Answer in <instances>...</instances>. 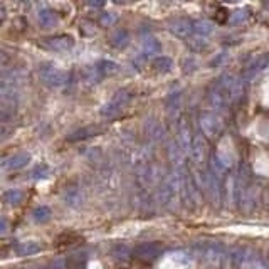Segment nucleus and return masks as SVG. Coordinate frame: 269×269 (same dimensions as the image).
Returning <instances> with one entry per match:
<instances>
[{"label": "nucleus", "mask_w": 269, "mask_h": 269, "mask_svg": "<svg viewBox=\"0 0 269 269\" xmlns=\"http://www.w3.org/2000/svg\"><path fill=\"white\" fill-rule=\"evenodd\" d=\"M39 74H41L42 81L46 82L47 86H53V88H62L64 84H67L69 81V73L59 69L56 64L53 62H44L39 67Z\"/></svg>", "instance_id": "nucleus-1"}, {"label": "nucleus", "mask_w": 269, "mask_h": 269, "mask_svg": "<svg viewBox=\"0 0 269 269\" xmlns=\"http://www.w3.org/2000/svg\"><path fill=\"white\" fill-rule=\"evenodd\" d=\"M199 254L202 261H204L207 266H222L225 258H227V251L225 246L219 242H207L199 246Z\"/></svg>", "instance_id": "nucleus-2"}, {"label": "nucleus", "mask_w": 269, "mask_h": 269, "mask_svg": "<svg viewBox=\"0 0 269 269\" xmlns=\"http://www.w3.org/2000/svg\"><path fill=\"white\" fill-rule=\"evenodd\" d=\"M199 126H200V133L207 138H217L224 130V123L222 120H220V116H217V114L212 111H205L200 114Z\"/></svg>", "instance_id": "nucleus-3"}, {"label": "nucleus", "mask_w": 269, "mask_h": 269, "mask_svg": "<svg viewBox=\"0 0 269 269\" xmlns=\"http://www.w3.org/2000/svg\"><path fill=\"white\" fill-rule=\"evenodd\" d=\"M130 100H132V93H130L128 89L116 91V93H114V96L111 98V101H109L106 106H103L101 114H103V116H106V118L116 116V114L120 113L126 105H128Z\"/></svg>", "instance_id": "nucleus-4"}, {"label": "nucleus", "mask_w": 269, "mask_h": 269, "mask_svg": "<svg viewBox=\"0 0 269 269\" xmlns=\"http://www.w3.org/2000/svg\"><path fill=\"white\" fill-rule=\"evenodd\" d=\"M180 193H182V200H184V204L187 205V207L195 209L197 205H199V185H197L195 179H193L190 173H185Z\"/></svg>", "instance_id": "nucleus-5"}, {"label": "nucleus", "mask_w": 269, "mask_h": 269, "mask_svg": "<svg viewBox=\"0 0 269 269\" xmlns=\"http://www.w3.org/2000/svg\"><path fill=\"white\" fill-rule=\"evenodd\" d=\"M209 103H211V106L215 111H224V109L229 108V96L227 93L224 91V88L220 86L219 81H215L214 84L211 86V89H209Z\"/></svg>", "instance_id": "nucleus-6"}, {"label": "nucleus", "mask_w": 269, "mask_h": 269, "mask_svg": "<svg viewBox=\"0 0 269 269\" xmlns=\"http://www.w3.org/2000/svg\"><path fill=\"white\" fill-rule=\"evenodd\" d=\"M188 155L192 157V160L195 165H202L205 161V155H207V143H205L204 134L202 133H195L192 136V145H190V152H188Z\"/></svg>", "instance_id": "nucleus-7"}, {"label": "nucleus", "mask_w": 269, "mask_h": 269, "mask_svg": "<svg viewBox=\"0 0 269 269\" xmlns=\"http://www.w3.org/2000/svg\"><path fill=\"white\" fill-rule=\"evenodd\" d=\"M42 46H46L47 49L51 51H69L71 47L74 46V39L67 34H61V35H51V37H46L42 41Z\"/></svg>", "instance_id": "nucleus-8"}, {"label": "nucleus", "mask_w": 269, "mask_h": 269, "mask_svg": "<svg viewBox=\"0 0 269 269\" xmlns=\"http://www.w3.org/2000/svg\"><path fill=\"white\" fill-rule=\"evenodd\" d=\"M168 30L180 39H187L193 32V22L187 17H177L168 22Z\"/></svg>", "instance_id": "nucleus-9"}, {"label": "nucleus", "mask_w": 269, "mask_h": 269, "mask_svg": "<svg viewBox=\"0 0 269 269\" xmlns=\"http://www.w3.org/2000/svg\"><path fill=\"white\" fill-rule=\"evenodd\" d=\"M163 252V246L160 242H143L140 246L134 247V254L138 256L140 259L145 261H152L158 258V256Z\"/></svg>", "instance_id": "nucleus-10"}, {"label": "nucleus", "mask_w": 269, "mask_h": 269, "mask_svg": "<svg viewBox=\"0 0 269 269\" xmlns=\"http://www.w3.org/2000/svg\"><path fill=\"white\" fill-rule=\"evenodd\" d=\"M269 64V59L268 56H263V57H258V59H254V61L249 64L246 69H244V73H242V76H241V79H242L244 82H247V81H252L258 74L261 73V71L264 69Z\"/></svg>", "instance_id": "nucleus-11"}, {"label": "nucleus", "mask_w": 269, "mask_h": 269, "mask_svg": "<svg viewBox=\"0 0 269 269\" xmlns=\"http://www.w3.org/2000/svg\"><path fill=\"white\" fill-rule=\"evenodd\" d=\"M242 266L244 269H269V261L256 252H249Z\"/></svg>", "instance_id": "nucleus-12"}, {"label": "nucleus", "mask_w": 269, "mask_h": 269, "mask_svg": "<svg viewBox=\"0 0 269 269\" xmlns=\"http://www.w3.org/2000/svg\"><path fill=\"white\" fill-rule=\"evenodd\" d=\"M177 143L180 145V148L184 150V153H188L190 152V145H192V134H190V130H188L187 125H180L179 128V140Z\"/></svg>", "instance_id": "nucleus-13"}, {"label": "nucleus", "mask_w": 269, "mask_h": 269, "mask_svg": "<svg viewBox=\"0 0 269 269\" xmlns=\"http://www.w3.org/2000/svg\"><path fill=\"white\" fill-rule=\"evenodd\" d=\"M57 14L54 12L53 9H49V7H46V9H42L39 12V24H41L42 27H54L57 24Z\"/></svg>", "instance_id": "nucleus-14"}, {"label": "nucleus", "mask_w": 269, "mask_h": 269, "mask_svg": "<svg viewBox=\"0 0 269 269\" xmlns=\"http://www.w3.org/2000/svg\"><path fill=\"white\" fill-rule=\"evenodd\" d=\"M184 155L185 153H184V150L180 148V145L177 143V141H172L168 146V158L177 168H180L182 163H184Z\"/></svg>", "instance_id": "nucleus-15"}, {"label": "nucleus", "mask_w": 269, "mask_h": 269, "mask_svg": "<svg viewBox=\"0 0 269 269\" xmlns=\"http://www.w3.org/2000/svg\"><path fill=\"white\" fill-rule=\"evenodd\" d=\"M128 41H130V34H128V30H125V29L113 30L111 35H109V44L114 47H125L128 44Z\"/></svg>", "instance_id": "nucleus-16"}, {"label": "nucleus", "mask_w": 269, "mask_h": 269, "mask_svg": "<svg viewBox=\"0 0 269 269\" xmlns=\"http://www.w3.org/2000/svg\"><path fill=\"white\" fill-rule=\"evenodd\" d=\"M214 30H215V27H214V24L211 21L193 22V32L197 35H200V37H207V35L214 34Z\"/></svg>", "instance_id": "nucleus-17"}, {"label": "nucleus", "mask_w": 269, "mask_h": 269, "mask_svg": "<svg viewBox=\"0 0 269 269\" xmlns=\"http://www.w3.org/2000/svg\"><path fill=\"white\" fill-rule=\"evenodd\" d=\"M152 67L155 71H158V73H168L173 67V61L167 56H158V57H153Z\"/></svg>", "instance_id": "nucleus-18"}, {"label": "nucleus", "mask_w": 269, "mask_h": 269, "mask_svg": "<svg viewBox=\"0 0 269 269\" xmlns=\"http://www.w3.org/2000/svg\"><path fill=\"white\" fill-rule=\"evenodd\" d=\"M249 17H251V12L247 9H239L232 14V17L229 19V24H231V26H242V24H246L249 21Z\"/></svg>", "instance_id": "nucleus-19"}, {"label": "nucleus", "mask_w": 269, "mask_h": 269, "mask_svg": "<svg viewBox=\"0 0 269 269\" xmlns=\"http://www.w3.org/2000/svg\"><path fill=\"white\" fill-rule=\"evenodd\" d=\"M29 163V155L27 153H21V155H15L12 157L9 161H7V168L10 170H17V168H22Z\"/></svg>", "instance_id": "nucleus-20"}, {"label": "nucleus", "mask_w": 269, "mask_h": 269, "mask_svg": "<svg viewBox=\"0 0 269 269\" xmlns=\"http://www.w3.org/2000/svg\"><path fill=\"white\" fill-rule=\"evenodd\" d=\"M96 67H98V71L101 73V76H108V74H113V73H116V71L120 69V66H118L116 62L106 61V59H103V61L98 62Z\"/></svg>", "instance_id": "nucleus-21"}, {"label": "nucleus", "mask_w": 269, "mask_h": 269, "mask_svg": "<svg viewBox=\"0 0 269 269\" xmlns=\"http://www.w3.org/2000/svg\"><path fill=\"white\" fill-rule=\"evenodd\" d=\"M249 254V251H244V249H234V251L229 252V259H231V263L234 264V266H242L244 261H246Z\"/></svg>", "instance_id": "nucleus-22"}, {"label": "nucleus", "mask_w": 269, "mask_h": 269, "mask_svg": "<svg viewBox=\"0 0 269 269\" xmlns=\"http://www.w3.org/2000/svg\"><path fill=\"white\" fill-rule=\"evenodd\" d=\"M143 51L145 54H157L158 51H160V42H158L155 37L148 35V37L143 39Z\"/></svg>", "instance_id": "nucleus-23"}, {"label": "nucleus", "mask_w": 269, "mask_h": 269, "mask_svg": "<svg viewBox=\"0 0 269 269\" xmlns=\"http://www.w3.org/2000/svg\"><path fill=\"white\" fill-rule=\"evenodd\" d=\"M113 256L118 261L125 263V261H128V258H130V247L125 246V244H118V246H114V249H113Z\"/></svg>", "instance_id": "nucleus-24"}, {"label": "nucleus", "mask_w": 269, "mask_h": 269, "mask_svg": "<svg viewBox=\"0 0 269 269\" xmlns=\"http://www.w3.org/2000/svg\"><path fill=\"white\" fill-rule=\"evenodd\" d=\"M96 133H100V130H96V128H81V130H78L76 133L71 134L69 140H82V138H89V136H93V134H96Z\"/></svg>", "instance_id": "nucleus-25"}, {"label": "nucleus", "mask_w": 269, "mask_h": 269, "mask_svg": "<svg viewBox=\"0 0 269 269\" xmlns=\"http://www.w3.org/2000/svg\"><path fill=\"white\" fill-rule=\"evenodd\" d=\"M146 133L153 138V140H160L163 136V130H161V125L158 121H153L152 125H146Z\"/></svg>", "instance_id": "nucleus-26"}, {"label": "nucleus", "mask_w": 269, "mask_h": 269, "mask_svg": "<svg viewBox=\"0 0 269 269\" xmlns=\"http://www.w3.org/2000/svg\"><path fill=\"white\" fill-rule=\"evenodd\" d=\"M32 217L37 220V222H44V220H47L51 217V212L47 207H41V209H37V211H34Z\"/></svg>", "instance_id": "nucleus-27"}, {"label": "nucleus", "mask_w": 269, "mask_h": 269, "mask_svg": "<svg viewBox=\"0 0 269 269\" xmlns=\"http://www.w3.org/2000/svg\"><path fill=\"white\" fill-rule=\"evenodd\" d=\"M188 47H190L192 51H197V53H202V51H205V47H207V44H205L204 39H190L188 41Z\"/></svg>", "instance_id": "nucleus-28"}, {"label": "nucleus", "mask_w": 269, "mask_h": 269, "mask_svg": "<svg viewBox=\"0 0 269 269\" xmlns=\"http://www.w3.org/2000/svg\"><path fill=\"white\" fill-rule=\"evenodd\" d=\"M34 252H39V246L37 244H24V246L17 247V254H34Z\"/></svg>", "instance_id": "nucleus-29"}, {"label": "nucleus", "mask_w": 269, "mask_h": 269, "mask_svg": "<svg viewBox=\"0 0 269 269\" xmlns=\"http://www.w3.org/2000/svg\"><path fill=\"white\" fill-rule=\"evenodd\" d=\"M118 21V17L114 14H111V12H106V14H103L101 17H100V22L103 24L105 27H109V26H113L114 22Z\"/></svg>", "instance_id": "nucleus-30"}, {"label": "nucleus", "mask_w": 269, "mask_h": 269, "mask_svg": "<svg viewBox=\"0 0 269 269\" xmlns=\"http://www.w3.org/2000/svg\"><path fill=\"white\" fill-rule=\"evenodd\" d=\"M180 105V94H172V96H168L167 100V108L170 111H173V109H177Z\"/></svg>", "instance_id": "nucleus-31"}, {"label": "nucleus", "mask_w": 269, "mask_h": 269, "mask_svg": "<svg viewBox=\"0 0 269 269\" xmlns=\"http://www.w3.org/2000/svg\"><path fill=\"white\" fill-rule=\"evenodd\" d=\"M184 71L185 73H192V71H195L197 67H199V64H197V61L193 57H188V59H185L184 61Z\"/></svg>", "instance_id": "nucleus-32"}, {"label": "nucleus", "mask_w": 269, "mask_h": 269, "mask_svg": "<svg viewBox=\"0 0 269 269\" xmlns=\"http://www.w3.org/2000/svg\"><path fill=\"white\" fill-rule=\"evenodd\" d=\"M82 3L88 7H93V9H101V7H105L106 0H82Z\"/></svg>", "instance_id": "nucleus-33"}, {"label": "nucleus", "mask_w": 269, "mask_h": 269, "mask_svg": "<svg viewBox=\"0 0 269 269\" xmlns=\"http://www.w3.org/2000/svg\"><path fill=\"white\" fill-rule=\"evenodd\" d=\"M81 32L82 34H86V35H93L94 34V26H93V24H89V22H84V24H82V26H81Z\"/></svg>", "instance_id": "nucleus-34"}, {"label": "nucleus", "mask_w": 269, "mask_h": 269, "mask_svg": "<svg viewBox=\"0 0 269 269\" xmlns=\"http://www.w3.org/2000/svg\"><path fill=\"white\" fill-rule=\"evenodd\" d=\"M222 61H225V53H220V54H217L215 56V59H214V61L211 62V66H219L220 62Z\"/></svg>", "instance_id": "nucleus-35"}, {"label": "nucleus", "mask_w": 269, "mask_h": 269, "mask_svg": "<svg viewBox=\"0 0 269 269\" xmlns=\"http://www.w3.org/2000/svg\"><path fill=\"white\" fill-rule=\"evenodd\" d=\"M9 61V57H7V54L3 53V51H0V67L5 66V62Z\"/></svg>", "instance_id": "nucleus-36"}, {"label": "nucleus", "mask_w": 269, "mask_h": 269, "mask_svg": "<svg viewBox=\"0 0 269 269\" xmlns=\"http://www.w3.org/2000/svg\"><path fill=\"white\" fill-rule=\"evenodd\" d=\"M3 19H5V10H3V9H0V24L3 22Z\"/></svg>", "instance_id": "nucleus-37"}, {"label": "nucleus", "mask_w": 269, "mask_h": 269, "mask_svg": "<svg viewBox=\"0 0 269 269\" xmlns=\"http://www.w3.org/2000/svg\"><path fill=\"white\" fill-rule=\"evenodd\" d=\"M220 2H224V3H237L239 0H220Z\"/></svg>", "instance_id": "nucleus-38"}, {"label": "nucleus", "mask_w": 269, "mask_h": 269, "mask_svg": "<svg viewBox=\"0 0 269 269\" xmlns=\"http://www.w3.org/2000/svg\"><path fill=\"white\" fill-rule=\"evenodd\" d=\"M113 2H114V3H118V5H121V3H125L126 0H113Z\"/></svg>", "instance_id": "nucleus-39"}, {"label": "nucleus", "mask_w": 269, "mask_h": 269, "mask_svg": "<svg viewBox=\"0 0 269 269\" xmlns=\"http://www.w3.org/2000/svg\"><path fill=\"white\" fill-rule=\"evenodd\" d=\"M264 9L269 10V0H266V2H264Z\"/></svg>", "instance_id": "nucleus-40"}]
</instances>
